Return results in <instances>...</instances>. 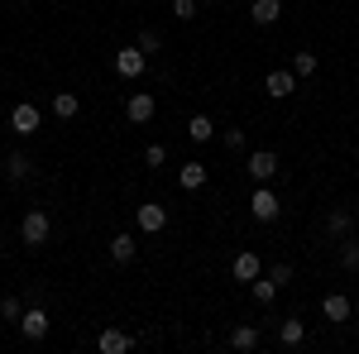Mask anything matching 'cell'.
I'll list each match as a JSON object with an SVG mask.
<instances>
[{
  "mask_svg": "<svg viewBox=\"0 0 359 354\" xmlns=\"http://www.w3.org/2000/svg\"><path fill=\"white\" fill-rule=\"evenodd\" d=\"M144 163H149V168H163L168 163V149H163V144H149V149H144Z\"/></svg>",
  "mask_w": 359,
  "mask_h": 354,
  "instance_id": "obj_28",
  "label": "cell"
},
{
  "mask_svg": "<svg viewBox=\"0 0 359 354\" xmlns=\"http://www.w3.org/2000/svg\"><path fill=\"white\" fill-rule=\"evenodd\" d=\"M230 273H235V282H254L259 273H264V264H259V254H235V264H230Z\"/></svg>",
  "mask_w": 359,
  "mask_h": 354,
  "instance_id": "obj_11",
  "label": "cell"
},
{
  "mask_svg": "<svg viewBox=\"0 0 359 354\" xmlns=\"http://www.w3.org/2000/svg\"><path fill=\"white\" fill-rule=\"evenodd\" d=\"M196 5H216V0H196Z\"/></svg>",
  "mask_w": 359,
  "mask_h": 354,
  "instance_id": "obj_31",
  "label": "cell"
},
{
  "mask_svg": "<svg viewBox=\"0 0 359 354\" xmlns=\"http://www.w3.org/2000/svg\"><path fill=\"white\" fill-rule=\"evenodd\" d=\"M96 350L101 354H130L135 350V335H125V330H101V340H96Z\"/></svg>",
  "mask_w": 359,
  "mask_h": 354,
  "instance_id": "obj_10",
  "label": "cell"
},
{
  "mask_svg": "<svg viewBox=\"0 0 359 354\" xmlns=\"http://www.w3.org/2000/svg\"><path fill=\"white\" fill-rule=\"evenodd\" d=\"M139 48H144V53H158V48H163L158 29H139Z\"/></svg>",
  "mask_w": 359,
  "mask_h": 354,
  "instance_id": "obj_27",
  "label": "cell"
},
{
  "mask_svg": "<svg viewBox=\"0 0 359 354\" xmlns=\"http://www.w3.org/2000/svg\"><path fill=\"white\" fill-rule=\"evenodd\" d=\"M29 168H34V158H29V154H10V163H5V172H10L15 182H25V177H29Z\"/></svg>",
  "mask_w": 359,
  "mask_h": 354,
  "instance_id": "obj_24",
  "label": "cell"
},
{
  "mask_svg": "<svg viewBox=\"0 0 359 354\" xmlns=\"http://www.w3.org/2000/svg\"><path fill=\"white\" fill-rule=\"evenodd\" d=\"M177 182H182L187 191H201V187H206V163H182Z\"/></svg>",
  "mask_w": 359,
  "mask_h": 354,
  "instance_id": "obj_20",
  "label": "cell"
},
{
  "mask_svg": "<svg viewBox=\"0 0 359 354\" xmlns=\"http://www.w3.org/2000/svg\"><path fill=\"white\" fill-rule=\"evenodd\" d=\"M154 110H158V101H154L149 91H130V101H125L130 125H149V120H154Z\"/></svg>",
  "mask_w": 359,
  "mask_h": 354,
  "instance_id": "obj_7",
  "label": "cell"
},
{
  "mask_svg": "<svg viewBox=\"0 0 359 354\" xmlns=\"http://www.w3.org/2000/svg\"><path fill=\"white\" fill-rule=\"evenodd\" d=\"M350 311H355V306H350V297H345V292H331V297L321 301V316H326V321H335V326H340V321H350Z\"/></svg>",
  "mask_w": 359,
  "mask_h": 354,
  "instance_id": "obj_13",
  "label": "cell"
},
{
  "mask_svg": "<svg viewBox=\"0 0 359 354\" xmlns=\"http://www.w3.org/2000/svg\"><path fill=\"white\" fill-rule=\"evenodd\" d=\"M245 172L254 177V182H273L278 172H283V158H278L273 149H254L249 163H245Z\"/></svg>",
  "mask_w": 359,
  "mask_h": 354,
  "instance_id": "obj_3",
  "label": "cell"
},
{
  "mask_svg": "<svg viewBox=\"0 0 359 354\" xmlns=\"http://www.w3.org/2000/svg\"><path fill=\"white\" fill-rule=\"evenodd\" d=\"M187 139H192V144H211V139H216L211 115H192V120H187Z\"/></svg>",
  "mask_w": 359,
  "mask_h": 354,
  "instance_id": "obj_16",
  "label": "cell"
},
{
  "mask_svg": "<svg viewBox=\"0 0 359 354\" xmlns=\"http://www.w3.org/2000/svg\"><path fill=\"white\" fill-rule=\"evenodd\" d=\"M48 235H53V220H48V211H29V216L20 220V240H25L29 249L48 245Z\"/></svg>",
  "mask_w": 359,
  "mask_h": 354,
  "instance_id": "obj_2",
  "label": "cell"
},
{
  "mask_svg": "<svg viewBox=\"0 0 359 354\" xmlns=\"http://www.w3.org/2000/svg\"><path fill=\"white\" fill-rule=\"evenodd\" d=\"M269 278H273L278 287H287V282H292V268H287V264H273V268H269Z\"/></svg>",
  "mask_w": 359,
  "mask_h": 354,
  "instance_id": "obj_30",
  "label": "cell"
},
{
  "mask_svg": "<svg viewBox=\"0 0 359 354\" xmlns=\"http://www.w3.org/2000/svg\"><path fill=\"white\" fill-rule=\"evenodd\" d=\"M48 326H53V316H48L39 301H34V306H25V316H20V335H25V340H43V335H48Z\"/></svg>",
  "mask_w": 359,
  "mask_h": 354,
  "instance_id": "obj_6",
  "label": "cell"
},
{
  "mask_svg": "<svg viewBox=\"0 0 359 354\" xmlns=\"http://www.w3.org/2000/svg\"><path fill=\"white\" fill-rule=\"evenodd\" d=\"M249 216L264 220V225L283 216V201H278V191L269 187V182H259V187H254V196H249Z\"/></svg>",
  "mask_w": 359,
  "mask_h": 354,
  "instance_id": "obj_1",
  "label": "cell"
},
{
  "mask_svg": "<svg viewBox=\"0 0 359 354\" xmlns=\"http://www.w3.org/2000/svg\"><path fill=\"white\" fill-rule=\"evenodd\" d=\"M196 10H201L196 0H172V20H182V25H187V20H196Z\"/></svg>",
  "mask_w": 359,
  "mask_h": 354,
  "instance_id": "obj_26",
  "label": "cell"
},
{
  "mask_svg": "<svg viewBox=\"0 0 359 354\" xmlns=\"http://www.w3.org/2000/svg\"><path fill=\"white\" fill-rule=\"evenodd\" d=\"M0 316L20 326V316H25V301H20V297H0Z\"/></svg>",
  "mask_w": 359,
  "mask_h": 354,
  "instance_id": "obj_25",
  "label": "cell"
},
{
  "mask_svg": "<svg viewBox=\"0 0 359 354\" xmlns=\"http://www.w3.org/2000/svg\"><path fill=\"white\" fill-rule=\"evenodd\" d=\"M249 292H254V301H259V306H269V301L278 297V282L269 278V273H259V278L249 282Z\"/></svg>",
  "mask_w": 359,
  "mask_h": 354,
  "instance_id": "obj_21",
  "label": "cell"
},
{
  "mask_svg": "<svg viewBox=\"0 0 359 354\" xmlns=\"http://www.w3.org/2000/svg\"><path fill=\"white\" fill-rule=\"evenodd\" d=\"M135 254H139V245L130 235H115L111 240V264H135Z\"/></svg>",
  "mask_w": 359,
  "mask_h": 354,
  "instance_id": "obj_19",
  "label": "cell"
},
{
  "mask_svg": "<svg viewBox=\"0 0 359 354\" xmlns=\"http://www.w3.org/2000/svg\"><path fill=\"white\" fill-rule=\"evenodd\" d=\"M292 72H297V77H316V72H321V57L316 53H292Z\"/></svg>",
  "mask_w": 359,
  "mask_h": 354,
  "instance_id": "obj_22",
  "label": "cell"
},
{
  "mask_svg": "<svg viewBox=\"0 0 359 354\" xmlns=\"http://www.w3.org/2000/svg\"><path fill=\"white\" fill-rule=\"evenodd\" d=\"M39 125H43V110L34 106V101H20V106L10 110V130L15 135H39Z\"/></svg>",
  "mask_w": 359,
  "mask_h": 354,
  "instance_id": "obj_5",
  "label": "cell"
},
{
  "mask_svg": "<svg viewBox=\"0 0 359 354\" xmlns=\"http://www.w3.org/2000/svg\"><path fill=\"white\" fill-rule=\"evenodd\" d=\"M225 149H230V154H240V149H245V130H225Z\"/></svg>",
  "mask_w": 359,
  "mask_h": 354,
  "instance_id": "obj_29",
  "label": "cell"
},
{
  "mask_svg": "<svg viewBox=\"0 0 359 354\" xmlns=\"http://www.w3.org/2000/svg\"><path fill=\"white\" fill-rule=\"evenodd\" d=\"M230 350H259V326H235L230 330Z\"/></svg>",
  "mask_w": 359,
  "mask_h": 354,
  "instance_id": "obj_18",
  "label": "cell"
},
{
  "mask_svg": "<svg viewBox=\"0 0 359 354\" xmlns=\"http://www.w3.org/2000/svg\"><path fill=\"white\" fill-rule=\"evenodd\" d=\"M249 20L254 25H278L283 20V0H254L249 5Z\"/></svg>",
  "mask_w": 359,
  "mask_h": 354,
  "instance_id": "obj_15",
  "label": "cell"
},
{
  "mask_svg": "<svg viewBox=\"0 0 359 354\" xmlns=\"http://www.w3.org/2000/svg\"><path fill=\"white\" fill-rule=\"evenodd\" d=\"M135 220H139V230H144V235H158V230L168 225V206L149 201V206H139V211H135Z\"/></svg>",
  "mask_w": 359,
  "mask_h": 354,
  "instance_id": "obj_9",
  "label": "cell"
},
{
  "mask_svg": "<svg viewBox=\"0 0 359 354\" xmlns=\"http://www.w3.org/2000/svg\"><path fill=\"white\" fill-rule=\"evenodd\" d=\"M264 91H269L273 101L292 96V91H297V72H292V67H278V72H269V77H264Z\"/></svg>",
  "mask_w": 359,
  "mask_h": 354,
  "instance_id": "obj_8",
  "label": "cell"
},
{
  "mask_svg": "<svg viewBox=\"0 0 359 354\" xmlns=\"http://www.w3.org/2000/svg\"><path fill=\"white\" fill-rule=\"evenodd\" d=\"M340 268H345V273L359 268V240H350V235L340 240Z\"/></svg>",
  "mask_w": 359,
  "mask_h": 354,
  "instance_id": "obj_23",
  "label": "cell"
},
{
  "mask_svg": "<svg viewBox=\"0 0 359 354\" xmlns=\"http://www.w3.org/2000/svg\"><path fill=\"white\" fill-rule=\"evenodd\" d=\"M350 225H355V216H350L345 206H335L331 216H326V240H335V245H340V240L350 235Z\"/></svg>",
  "mask_w": 359,
  "mask_h": 354,
  "instance_id": "obj_14",
  "label": "cell"
},
{
  "mask_svg": "<svg viewBox=\"0 0 359 354\" xmlns=\"http://www.w3.org/2000/svg\"><path fill=\"white\" fill-rule=\"evenodd\" d=\"M115 72H120V77H130V82H135V77H144V72H149V53H144L139 43L120 48V53H115Z\"/></svg>",
  "mask_w": 359,
  "mask_h": 354,
  "instance_id": "obj_4",
  "label": "cell"
},
{
  "mask_svg": "<svg viewBox=\"0 0 359 354\" xmlns=\"http://www.w3.org/2000/svg\"><path fill=\"white\" fill-rule=\"evenodd\" d=\"M77 110H82V101H77L72 91H53V115L57 120H77Z\"/></svg>",
  "mask_w": 359,
  "mask_h": 354,
  "instance_id": "obj_17",
  "label": "cell"
},
{
  "mask_svg": "<svg viewBox=\"0 0 359 354\" xmlns=\"http://www.w3.org/2000/svg\"><path fill=\"white\" fill-rule=\"evenodd\" d=\"M302 340H306V326L297 321V316H287V321H278V345H283V350H297Z\"/></svg>",
  "mask_w": 359,
  "mask_h": 354,
  "instance_id": "obj_12",
  "label": "cell"
},
{
  "mask_svg": "<svg viewBox=\"0 0 359 354\" xmlns=\"http://www.w3.org/2000/svg\"><path fill=\"white\" fill-rule=\"evenodd\" d=\"M0 254H5V240H0Z\"/></svg>",
  "mask_w": 359,
  "mask_h": 354,
  "instance_id": "obj_32",
  "label": "cell"
}]
</instances>
